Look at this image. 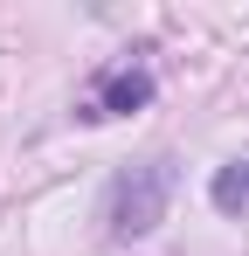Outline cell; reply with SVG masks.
<instances>
[{"mask_svg": "<svg viewBox=\"0 0 249 256\" xmlns=\"http://www.w3.org/2000/svg\"><path fill=\"white\" fill-rule=\"evenodd\" d=\"M208 194H214V208H222V214H242V208H249V166H222Z\"/></svg>", "mask_w": 249, "mask_h": 256, "instance_id": "3", "label": "cell"}, {"mask_svg": "<svg viewBox=\"0 0 249 256\" xmlns=\"http://www.w3.org/2000/svg\"><path fill=\"white\" fill-rule=\"evenodd\" d=\"M173 187H180V160H173V152H152V160H138V166H118L111 187H104L111 236H118V242H146L166 222V208H173Z\"/></svg>", "mask_w": 249, "mask_h": 256, "instance_id": "1", "label": "cell"}, {"mask_svg": "<svg viewBox=\"0 0 249 256\" xmlns=\"http://www.w3.org/2000/svg\"><path fill=\"white\" fill-rule=\"evenodd\" d=\"M152 70L146 62H124V70H104L97 76V97L83 104V118H132V111H146L152 104Z\"/></svg>", "mask_w": 249, "mask_h": 256, "instance_id": "2", "label": "cell"}]
</instances>
